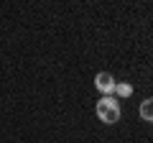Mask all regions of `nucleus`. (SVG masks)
<instances>
[{
  "mask_svg": "<svg viewBox=\"0 0 153 143\" xmlns=\"http://www.w3.org/2000/svg\"><path fill=\"white\" fill-rule=\"evenodd\" d=\"M97 118L105 123V125H115L120 120V105L112 95H105L102 100H97Z\"/></svg>",
  "mask_w": 153,
  "mask_h": 143,
  "instance_id": "obj_1",
  "label": "nucleus"
},
{
  "mask_svg": "<svg viewBox=\"0 0 153 143\" xmlns=\"http://www.w3.org/2000/svg\"><path fill=\"white\" fill-rule=\"evenodd\" d=\"M115 84L117 82H115V77L110 74V72H97V74H94V87H97L102 95H112Z\"/></svg>",
  "mask_w": 153,
  "mask_h": 143,
  "instance_id": "obj_2",
  "label": "nucleus"
},
{
  "mask_svg": "<svg viewBox=\"0 0 153 143\" xmlns=\"http://www.w3.org/2000/svg\"><path fill=\"white\" fill-rule=\"evenodd\" d=\"M140 118H143L146 123L153 120V100H151V97L143 100V105H140Z\"/></svg>",
  "mask_w": 153,
  "mask_h": 143,
  "instance_id": "obj_3",
  "label": "nucleus"
},
{
  "mask_svg": "<svg viewBox=\"0 0 153 143\" xmlns=\"http://www.w3.org/2000/svg\"><path fill=\"white\" fill-rule=\"evenodd\" d=\"M115 92H117V97H130L133 95V84L130 82H117L115 84Z\"/></svg>",
  "mask_w": 153,
  "mask_h": 143,
  "instance_id": "obj_4",
  "label": "nucleus"
}]
</instances>
